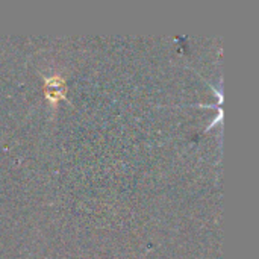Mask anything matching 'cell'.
<instances>
[{
    "mask_svg": "<svg viewBox=\"0 0 259 259\" xmlns=\"http://www.w3.org/2000/svg\"><path fill=\"white\" fill-rule=\"evenodd\" d=\"M44 94H46V99L52 105H56L59 100L65 99V94H67L65 80L59 76L47 77L44 82Z\"/></svg>",
    "mask_w": 259,
    "mask_h": 259,
    "instance_id": "6da1fadb",
    "label": "cell"
}]
</instances>
